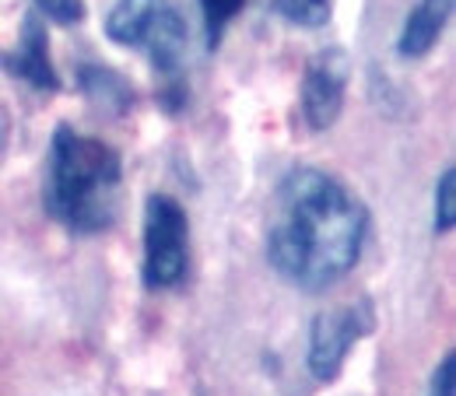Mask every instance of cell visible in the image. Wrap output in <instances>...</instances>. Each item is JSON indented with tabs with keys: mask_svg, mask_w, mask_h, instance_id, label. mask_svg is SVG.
I'll list each match as a JSON object with an SVG mask.
<instances>
[{
	"mask_svg": "<svg viewBox=\"0 0 456 396\" xmlns=\"http://www.w3.org/2000/svg\"><path fill=\"white\" fill-rule=\"evenodd\" d=\"M428 396H456V361H453V354H446V358L439 361V368L432 372Z\"/></svg>",
	"mask_w": 456,
	"mask_h": 396,
	"instance_id": "cell-15",
	"label": "cell"
},
{
	"mask_svg": "<svg viewBox=\"0 0 456 396\" xmlns=\"http://www.w3.org/2000/svg\"><path fill=\"white\" fill-rule=\"evenodd\" d=\"M7 141H11V116L0 106V162H4V151H7Z\"/></svg>",
	"mask_w": 456,
	"mask_h": 396,
	"instance_id": "cell-16",
	"label": "cell"
},
{
	"mask_svg": "<svg viewBox=\"0 0 456 396\" xmlns=\"http://www.w3.org/2000/svg\"><path fill=\"white\" fill-rule=\"evenodd\" d=\"M77 85H81V92H85L95 106H102L106 113L126 116L130 106H134V88L126 85V77H119L110 67H99V63L81 67V70H77Z\"/></svg>",
	"mask_w": 456,
	"mask_h": 396,
	"instance_id": "cell-10",
	"label": "cell"
},
{
	"mask_svg": "<svg viewBox=\"0 0 456 396\" xmlns=\"http://www.w3.org/2000/svg\"><path fill=\"white\" fill-rule=\"evenodd\" d=\"M141 50H148L151 67L166 77V85L179 81V70H183V57H186V21L183 14L172 7L169 0L159 4L155 11V21L141 43Z\"/></svg>",
	"mask_w": 456,
	"mask_h": 396,
	"instance_id": "cell-7",
	"label": "cell"
},
{
	"mask_svg": "<svg viewBox=\"0 0 456 396\" xmlns=\"http://www.w3.org/2000/svg\"><path fill=\"white\" fill-rule=\"evenodd\" d=\"M190 267V218L169 193H151L144 200V260L141 281L148 291L179 287Z\"/></svg>",
	"mask_w": 456,
	"mask_h": 396,
	"instance_id": "cell-3",
	"label": "cell"
},
{
	"mask_svg": "<svg viewBox=\"0 0 456 396\" xmlns=\"http://www.w3.org/2000/svg\"><path fill=\"white\" fill-rule=\"evenodd\" d=\"M450 11H453V0H418L397 36L400 57L403 60L425 57L439 43V36H443V28L450 21Z\"/></svg>",
	"mask_w": 456,
	"mask_h": 396,
	"instance_id": "cell-8",
	"label": "cell"
},
{
	"mask_svg": "<svg viewBox=\"0 0 456 396\" xmlns=\"http://www.w3.org/2000/svg\"><path fill=\"white\" fill-rule=\"evenodd\" d=\"M123 158L106 141L60 123L50 141L43 207L70 235H99L119 214Z\"/></svg>",
	"mask_w": 456,
	"mask_h": 396,
	"instance_id": "cell-2",
	"label": "cell"
},
{
	"mask_svg": "<svg viewBox=\"0 0 456 396\" xmlns=\"http://www.w3.org/2000/svg\"><path fill=\"white\" fill-rule=\"evenodd\" d=\"M200 14H204V36H208V50H218L225 39V28L239 18V11L246 7V0H197Z\"/></svg>",
	"mask_w": 456,
	"mask_h": 396,
	"instance_id": "cell-12",
	"label": "cell"
},
{
	"mask_svg": "<svg viewBox=\"0 0 456 396\" xmlns=\"http://www.w3.org/2000/svg\"><path fill=\"white\" fill-rule=\"evenodd\" d=\"M271 11L298 28H323L334 18V0H271Z\"/></svg>",
	"mask_w": 456,
	"mask_h": 396,
	"instance_id": "cell-11",
	"label": "cell"
},
{
	"mask_svg": "<svg viewBox=\"0 0 456 396\" xmlns=\"http://www.w3.org/2000/svg\"><path fill=\"white\" fill-rule=\"evenodd\" d=\"M347 77H351V60L341 46L320 50L305 63L302 74V119L313 133L330 130L341 119L344 99H347Z\"/></svg>",
	"mask_w": 456,
	"mask_h": 396,
	"instance_id": "cell-5",
	"label": "cell"
},
{
	"mask_svg": "<svg viewBox=\"0 0 456 396\" xmlns=\"http://www.w3.org/2000/svg\"><path fill=\"white\" fill-rule=\"evenodd\" d=\"M162 0H116L110 18H106V36L110 43L123 46V50H141L151 21H155V11H159Z\"/></svg>",
	"mask_w": 456,
	"mask_h": 396,
	"instance_id": "cell-9",
	"label": "cell"
},
{
	"mask_svg": "<svg viewBox=\"0 0 456 396\" xmlns=\"http://www.w3.org/2000/svg\"><path fill=\"white\" fill-rule=\"evenodd\" d=\"M376 327V316H372V305L369 302H358V305H338V309H327L313 319L309 327V351H305V365H309V376L316 383H334L341 376L344 358L351 354V347L362 337H369Z\"/></svg>",
	"mask_w": 456,
	"mask_h": 396,
	"instance_id": "cell-4",
	"label": "cell"
},
{
	"mask_svg": "<svg viewBox=\"0 0 456 396\" xmlns=\"http://www.w3.org/2000/svg\"><path fill=\"white\" fill-rule=\"evenodd\" d=\"M0 63L11 77L32 85L36 92H46V95L60 92V74L50 57V36H46V25L39 14H25L18 50L0 53Z\"/></svg>",
	"mask_w": 456,
	"mask_h": 396,
	"instance_id": "cell-6",
	"label": "cell"
},
{
	"mask_svg": "<svg viewBox=\"0 0 456 396\" xmlns=\"http://www.w3.org/2000/svg\"><path fill=\"white\" fill-rule=\"evenodd\" d=\"M369 214L334 175L298 166L278 182L267 218V263L302 291H327L362 256Z\"/></svg>",
	"mask_w": 456,
	"mask_h": 396,
	"instance_id": "cell-1",
	"label": "cell"
},
{
	"mask_svg": "<svg viewBox=\"0 0 456 396\" xmlns=\"http://www.w3.org/2000/svg\"><path fill=\"white\" fill-rule=\"evenodd\" d=\"M456 225V172L446 169L436 186V231H453Z\"/></svg>",
	"mask_w": 456,
	"mask_h": 396,
	"instance_id": "cell-13",
	"label": "cell"
},
{
	"mask_svg": "<svg viewBox=\"0 0 456 396\" xmlns=\"http://www.w3.org/2000/svg\"><path fill=\"white\" fill-rule=\"evenodd\" d=\"M36 7L57 25H77L85 18V0H36Z\"/></svg>",
	"mask_w": 456,
	"mask_h": 396,
	"instance_id": "cell-14",
	"label": "cell"
}]
</instances>
